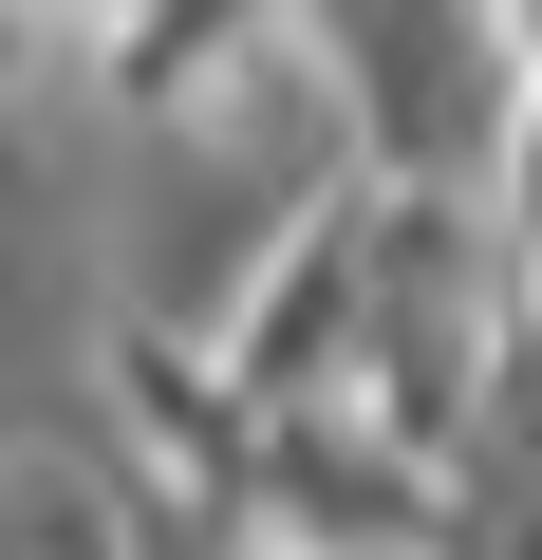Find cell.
<instances>
[{
  "mask_svg": "<svg viewBox=\"0 0 542 560\" xmlns=\"http://www.w3.org/2000/svg\"><path fill=\"white\" fill-rule=\"evenodd\" d=\"M0 560H150V467L113 430H20L0 448Z\"/></svg>",
  "mask_w": 542,
  "mask_h": 560,
  "instance_id": "1",
  "label": "cell"
},
{
  "mask_svg": "<svg viewBox=\"0 0 542 560\" xmlns=\"http://www.w3.org/2000/svg\"><path fill=\"white\" fill-rule=\"evenodd\" d=\"M20 430H38V411H20V393H0V448H20Z\"/></svg>",
  "mask_w": 542,
  "mask_h": 560,
  "instance_id": "3",
  "label": "cell"
},
{
  "mask_svg": "<svg viewBox=\"0 0 542 560\" xmlns=\"http://www.w3.org/2000/svg\"><path fill=\"white\" fill-rule=\"evenodd\" d=\"M486 38L523 57V94H542V0H486Z\"/></svg>",
  "mask_w": 542,
  "mask_h": 560,
  "instance_id": "2",
  "label": "cell"
}]
</instances>
